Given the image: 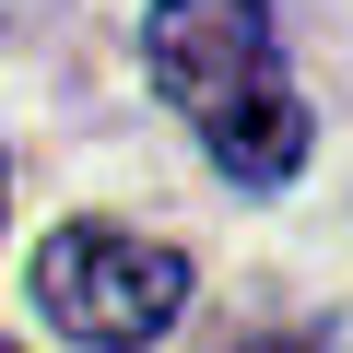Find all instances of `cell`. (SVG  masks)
<instances>
[{
    "mask_svg": "<svg viewBox=\"0 0 353 353\" xmlns=\"http://www.w3.org/2000/svg\"><path fill=\"white\" fill-rule=\"evenodd\" d=\"M141 71L236 189H294L306 176L318 118H306V94L283 71L271 0H153L141 12Z\"/></svg>",
    "mask_w": 353,
    "mask_h": 353,
    "instance_id": "1",
    "label": "cell"
},
{
    "mask_svg": "<svg viewBox=\"0 0 353 353\" xmlns=\"http://www.w3.org/2000/svg\"><path fill=\"white\" fill-rule=\"evenodd\" d=\"M36 306L83 353H141V341L176 330V306H189V259L165 236H141V224H59L36 248Z\"/></svg>",
    "mask_w": 353,
    "mask_h": 353,
    "instance_id": "2",
    "label": "cell"
},
{
    "mask_svg": "<svg viewBox=\"0 0 353 353\" xmlns=\"http://www.w3.org/2000/svg\"><path fill=\"white\" fill-rule=\"evenodd\" d=\"M224 353H341V330H318V318H271V330H236Z\"/></svg>",
    "mask_w": 353,
    "mask_h": 353,
    "instance_id": "3",
    "label": "cell"
},
{
    "mask_svg": "<svg viewBox=\"0 0 353 353\" xmlns=\"http://www.w3.org/2000/svg\"><path fill=\"white\" fill-rule=\"evenodd\" d=\"M24 12H36V0H0V36H12V24H24Z\"/></svg>",
    "mask_w": 353,
    "mask_h": 353,
    "instance_id": "4",
    "label": "cell"
},
{
    "mask_svg": "<svg viewBox=\"0 0 353 353\" xmlns=\"http://www.w3.org/2000/svg\"><path fill=\"white\" fill-rule=\"evenodd\" d=\"M0 353H12V341H0Z\"/></svg>",
    "mask_w": 353,
    "mask_h": 353,
    "instance_id": "5",
    "label": "cell"
}]
</instances>
